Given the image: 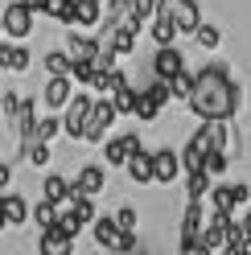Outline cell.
Instances as JSON below:
<instances>
[{
    "label": "cell",
    "mask_w": 251,
    "mask_h": 255,
    "mask_svg": "<svg viewBox=\"0 0 251 255\" xmlns=\"http://www.w3.org/2000/svg\"><path fill=\"white\" fill-rule=\"evenodd\" d=\"M185 107L194 111L198 120H227L235 111V83L227 66H206L194 74V91L190 99H185Z\"/></svg>",
    "instance_id": "obj_1"
},
{
    "label": "cell",
    "mask_w": 251,
    "mask_h": 255,
    "mask_svg": "<svg viewBox=\"0 0 251 255\" xmlns=\"http://www.w3.org/2000/svg\"><path fill=\"white\" fill-rule=\"evenodd\" d=\"M156 12L173 21L177 33H194V29L202 25V12H198L194 0H156Z\"/></svg>",
    "instance_id": "obj_2"
},
{
    "label": "cell",
    "mask_w": 251,
    "mask_h": 255,
    "mask_svg": "<svg viewBox=\"0 0 251 255\" xmlns=\"http://www.w3.org/2000/svg\"><path fill=\"white\" fill-rule=\"evenodd\" d=\"M91 95H74V99L66 103V120H62V132H66L70 140H83L87 136V120H91Z\"/></svg>",
    "instance_id": "obj_3"
},
{
    "label": "cell",
    "mask_w": 251,
    "mask_h": 255,
    "mask_svg": "<svg viewBox=\"0 0 251 255\" xmlns=\"http://www.w3.org/2000/svg\"><path fill=\"white\" fill-rule=\"evenodd\" d=\"M0 25H4L8 37H29L33 33V8H29L25 0H12V4H4V12H0Z\"/></svg>",
    "instance_id": "obj_4"
},
{
    "label": "cell",
    "mask_w": 251,
    "mask_h": 255,
    "mask_svg": "<svg viewBox=\"0 0 251 255\" xmlns=\"http://www.w3.org/2000/svg\"><path fill=\"white\" fill-rule=\"evenodd\" d=\"M116 124V107H112V99H95L91 103V120H87V136L83 140H91V144H103L107 140V128Z\"/></svg>",
    "instance_id": "obj_5"
},
{
    "label": "cell",
    "mask_w": 251,
    "mask_h": 255,
    "mask_svg": "<svg viewBox=\"0 0 251 255\" xmlns=\"http://www.w3.org/2000/svg\"><path fill=\"white\" fill-rule=\"evenodd\" d=\"M103 185H107L103 165H83L78 177L70 181V198H95V194H103Z\"/></svg>",
    "instance_id": "obj_6"
},
{
    "label": "cell",
    "mask_w": 251,
    "mask_h": 255,
    "mask_svg": "<svg viewBox=\"0 0 251 255\" xmlns=\"http://www.w3.org/2000/svg\"><path fill=\"white\" fill-rule=\"evenodd\" d=\"M132 152H140V136L136 132H124V136H112L103 144V156H107V165H116V169H124L128 165V156Z\"/></svg>",
    "instance_id": "obj_7"
},
{
    "label": "cell",
    "mask_w": 251,
    "mask_h": 255,
    "mask_svg": "<svg viewBox=\"0 0 251 255\" xmlns=\"http://www.w3.org/2000/svg\"><path fill=\"white\" fill-rule=\"evenodd\" d=\"M177 70H185V54L177 45H156V58H152V78H173Z\"/></svg>",
    "instance_id": "obj_8"
},
{
    "label": "cell",
    "mask_w": 251,
    "mask_h": 255,
    "mask_svg": "<svg viewBox=\"0 0 251 255\" xmlns=\"http://www.w3.org/2000/svg\"><path fill=\"white\" fill-rule=\"evenodd\" d=\"M177 173H181V156L173 148H156L152 152V181L169 185V181H177Z\"/></svg>",
    "instance_id": "obj_9"
},
{
    "label": "cell",
    "mask_w": 251,
    "mask_h": 255,
    "mask_svg": "<svg viewBox=\"0 0 251 255\" xmlns=\"http://www.w3.org/2000/svg\"><path fill=\"white\" fill-rule=\"evenodd\" d=\"M41 99H45V107H50V111L66 107V103H70V74H50V83H45V91H41Z\"/></svg>",
    "instance_id": "obj_10"
},
{
    "label": "cell",
    "mask_w": 251,
    "mask_h": 255,
    "mask_svg": "<svg viewBox=\"0 0 251 255\" xmlns=\"http://www.w3.org/2000/svg\"><path fill=\"white\" fill-rule=\"evenodd\" d=\"M37 247H41V255H70V251H74V239H70V235H62L58 227H45Z\"/></svg>",
    "instance_id": "obj_11"
},
{
    "label": "cell",
    "mask_w": 251,
    "mask_h": 255,
    "mask_svg": "<svg viewBox=\"0 0 251 255\" xmlns=\"http://www.w3.org/2000/svg\"><path fill=\"white\" fill-rule=\"evenodd\" d=\"M124 169H128V177H132L136 185H148V181H152V152H144V148L132 152Z\"/></svg>",
    "instance_id": "obj_12"
},
{
    "label": "cell",
    "mask_w": 251,
    "mask_h": 255,
    "mask_svg": "<svg viewBox=\"0 0 251 255\" xmlns=\"http://www.w3.org/2000/svg\"><path fill=\"white\" fill-rule=\"evenodd\" d=\"M66 54H70L74 62H91V58L99 54V41L87 37V33H70V37H66Z\"/></svg>",
    "instance_id": "obj_13"
},
{
    "label": "cell",
    "mask_w": 251,
    "mask_h": 255,
    "mask_svg": "<svg viewBox=\"0 0 251 255\" xmlns=\"http://www.w3.org/2000/svg\"><path fill=\"white\" fill-rule=\"evenodd\" d=\"M91 231H95V243H99V247H107V251H112L124 227L116 222V214H112V218H99V214H95V227H91Z\"/></svg>",
    "instance_id": "obj_14"
},
{
    "label": "cell",
    "mask_w": 251,
    "mask_h": 255,
    "mask_svg": "<svg viewBox=\"0 0 251 255\" xmlns=\"http://www.w3.org/2000/svg\"><path fill=\"white\" fill-rule=\"evenodd\" d=\"M0 70H29V50L25 45H0Z\"/></svg>",
    "instance_id": "obj_15"
},
{
    "label": "cell",
    "mask_w": 251,
    "mask_h": 255,
    "mask_svg": "<svg viewBox=\"0 0 251 255\" xmlns=\"http://www.w3.org/2000/svg\"><path fill=\"white\" fill-rule=\"evenodd\" d=\"M148 33H152V41H156V45H173L177 25L169 21V17H161V12H152V17H148Z\"/></svg>",
    "instance_id": "obj_16"
},
{
    "label": "cell",
    "mask_w": 251,
    "mask_h": 255,
    "mask_svg": "<svg viewBox=\"0 0 251 255\" xmlns=\"http://www.w3.org/2000/svg\"><path fill=\"white\" fill-rule=\"evenodd\" d=\"M227 247V227L206 222V231H198V251H223Z\"/></svg>",
    "instance_id": "obj_17"
},
{
    "label": "cell",
    "mask_w": 251,
    "mask_h": 255,
    "mask_svg": "<svg viewBox=\"0 0 251 255\" xmlns=\"http://www.w3.org/2000/svg\"><path fill=\"white\" fill-rule=\"evenodd\" d=\"M103 21V0H74V25H99Z\"/></svg>",
    "instance_id": "obj_18"
},
{
    "label": "cell",
    "mask_w": 251,
    "mask_h": 255,
    "mask_svg": "<svg viewBox=\"0 0 251 255\" xmlns=\"http://www.w3.org/2000/svg\"><path fill=\"white\" fill-rule=\"evenodd\" d=\"M4 214H8V227H21L29 218V202L21 194H4Z\"/></svg>",
    "instance_id": "obj_19"
},
{
    "label": "cell",
    "mask_w": 251,
    "mask_h": 255,
    "mask_svg": "<svg viewBox=\"0 0 251 255\" xmlns=\"http://www.w3.org/2000/svg\"><path fill=\"white\" fill-rule=\"evenodd\" d=\"M132 111H136L144 124H152L156 116H161V103L152 99V91H136V107H132Z\"/></svg>",
    "instance_id": "obj_20"
},
{
    "label": "cell",
    "mask_w": 251,
    "mask_h": 255,
    "mask_svg": "<svg viewBox=\"0 0 251 255\" xmlns=\"http://www.w3.org/2000/svg\"><path fill=\"white\" fill-rule=\"evenodd\" d=\"M29 214H33V222H37L41 231H45V227H58V202H54V198L37 202V206H33V210H29Z\"/></svg>",
    "instance_id": "obj_21"
},
{
    "label": "cell",
    "mask_w": 251,
    "mask_h": 255,
    "mask_svg": "<svg viewBox=\"0 0 251 255\" xmlns=\"http://www.w3.org/2000/svg\"><path fill=\"white\" fill-rule=\"evenodd\" d=\"M83 227H91V222H87L83 214H78L74 206H70V210H58V231H62V235H70V239H74Z\"/></svg>",
    "instance_id": "obj_22"
},
{
    "label": "cell",
    "mask_w": 251,
    "mask_h": 255,
    "mask_svg": "<svg viewBox=\"0 0 251 255\" xmlns=\"http://www.w3.org/2000/svg\"><path fill=\"white\" fill-rule=\"evenodd\" d=\"M41 12L45 17H58L62 25H74V0H45Z\"/></svg>",
    "instance_id": "obj_23"
},
{
    "label": "cell",
    "mask_w": 251,
    "mask_h": 255,
    "mask_svg": "<svg viewBox=\"0 0 251 255\" xmlns=\"http://www.w3.org/2000/svg\"><path fill=\"white\" fill-rule=\"evenodd\" d=\"M190 91H194V74L190 70H177L173 78H169V99H190Z\"/></svg>",
    "instance_id": "obj_24"
},
{
    "label": "cell",
    "mask_w": 251,
    "mask_h": 255,
    "mask_svg": "<svg viewBox=\"0 0 251 255\" xmlns=\"http://www.w3.org/2000/svg\"><path fill=\"white\" fill-rule=\"evenodd\" d=\"M41 189H45V198H54L58 206H62V202H70V181H66V177H58V173H50Z\"/></svg>",
    "instance_id": "obj_25"
},
{
    "label": "cell",
    "mask_w": 251,
    "mask_h": 255,
    "mask_svg": "<svg viewBox=\"0 0 251 255\" xmlns=\"http://www.w3.org/2000/svg\"><path fill=\"white\" fill-rule=\"evenodd\" d=\"M112 107H116V116H128V111L136 107V91H132L128 83H120V87L112 91Z\"/></svg>",
    "instance_id": "obj_26"
},
{
    "label": "cell",
    "mask_w": 251,
    "mask_h": 255,
    "mask_svg": "<svg viewBox=\"0 0 251 255\" xmlns=\"http://www.w3.org/2000/svg\"><path fill=\"white\" fill-rule=\"evenodd\" d=\"M202 173H206L210 181H214V177H223V173H227V152H223V148H210V152H206V161H202Z\"/></svg>",
    "instance_id": "obj_27"
},
{
    "label": "cell",
    "mask_w": 251,
    "mask_h": 255,
    "mask_svg": "<svg viewBox=\"0 0 251 255\" xmlns=\"http://www.w3.org/2000/svg\"><path fill=\"white\" fill-rule=\"evenodd\" d=\"M185 189H190V202H202V198L210 194V177H206L202 169H194V173H190V181H185Z\"/></svg>",
    "instance_id": "obj_28"
},
{
    "label": "cell",
    "mask_w": 251,
    "mask_h": 255,
    "mask_svg": "<svg viewBox=\"0 0 251 255\" xmlns=\"http://www.w3.org/2000/svg\"><path fill=\"white\" fill-rule=\"evenodd\" d=\"M58 128H62V120H58V111H54V116L37 120V128H33V136H29V140H45V144H50V140L58 136Z\"/></svg>",
    "instance_id": "obj_29"
},
{
    "label": "cell",
    "mask_w": 251,
    "mask_h": 255,
    "mask_svg": "<svg viewBox=\"0 0 251 255\" xmlns=\"http://www.w3.org/2000/svg\"><path fill=\"white\" fill-rule=\"evenodd\" d=\"M194 37H198L202 50H214V45L223 41V29H218V25H198V29H194Z\"/></svg>",
    "instance_id": "obj_30"
},
{
    "label": "cell",
    "mask_w": 251,
    "mask_h": 255,
    "mask_svg": "<svg viewBox=\"0 0 251 255\" xmlns=\"http://www.w3.org/2000/svg\"><path fill=\"white\" fill-rule=\"evenodd\" d=\"M70 54L66 50H54V54H45V70H50V74H70Z\"/></svg>",
    "instance_id": "obj_31"
},
{
    "label": "cell",
    "mask_w": 251,
    "mask_h": 255,
    "mask_svg": "<svg viewBox=\"0 0 251 255\" xmlns=\"http://www.w3.org/2000/svg\"><path fill=\"white\" fill-rule=\"evenodd\" d=\"M95 66H91V62H70V78L74 83H83V87H95Z\"/></svg>",
    "instance_id": "obj_32"
},
{
    "label": "cell",
    "mask_w": 251,
    "mask_h": 255,
    "mask_svg": "<svg viewBox=\"0 0 251 255\" xmlns=\"http://www.w3.org/2000/svg\"><path fill=\"white\" fill-rule=\"evenodd\" d=\"M210 206H214V210H235L231 185H218V189H210Z\"/></svg>",
    "instance_id": "obj_33"
},
{
    "label": "cell",
    "mask_w": 251,
    "mask_h": 255,
    "mask_svg": "<svg viewBox=\"0 0 251 255\" xmlns=\"http://www.w3.org/2000/svg\"><path fill=\"white\" fill-rule=\"evenodd\" d=\"M132 12H136L140 21H148L152 12H156V0H132Z\"/></svg>",
    "instance_id": "obj_34"
},
{
    "label": "cell",
    "mask_w": 251,
    "mask_h": 255,
    "mask_svg": "<svg viewBox=\"0 0 251 255\" xmlns=\"http://www.w3.org/2000/svg\"><path fill=\"white\" fill-rule=\"evenodd\" d=\"M116 222H120L124 231H132V227H136V210H132V206H120V210H116Z\"/></svg>",
    "instance_id": "obj_35"
},
{
    "label": "cell",
    "mask_w": 251,
    "mask_h": 255,
    "mask_svg": "<svg viewBox=\"0 0 251 255\" xmlns=\"http://www.w3.org/2000/svg\"><path fill=\"white\" fill-rule=\"evenodd\" d=\"M112 251H120V255H124V251H136V235H132V231H120V239H116Z\"/></svg>",
    "instance_id": "obj_36"
},
{
    "label": "cell",
    "mask_w": 251,
    "mask_h": 255,
    "mask_svg": "<svg viewBox=\"0 0 251 255\" xmlns=\"http://www.w3.org/2000/svg\"><path fill=\"white\" fill-rule=\"evenodd\" d=\"M231 198H235V206H243V202L251 198V189H247V185H231Z\"/></svg>",
    "instance_id": "obj_37"
},
{
    "label": "cell",
    "mask_w": 251,
    "mask_h": 255,
    "mask_svg": "<svg viewBox=\"0 0 251 255\" xmlns=\"http://www.w3.org/2000/svg\"><path fill=\"white\" fill-rule=\"evenodd\" d=\"M8 227V214H4V189H0V231Z\"/></svg>",
    "instance_id": "obj_38"
},
{
    "label": "cell",
    "mask_w": 251,
    "mask_h": 255,
    "mask_svg": "<svg viewBox=\"0 0 251 255\" xmlns=\"http://www.w3.org/2000/svg\"><path fill=\"white\" fill-rule=\"evenodd\" d=\"M0 189H8V165L0 161Z\"/></svg>",
    "instance_id": "obj_39"
},
{
    "label": "cell",
    "mask_w": 251,
    "mask_h": 255,
    "mask_svg": "<svg viewBox=\"0 0 251 255\" xmlns=\"http://www.w3.org/2000/svg\"><path fill=\"white\" fill-rule=\"evenodd\" d=\"M25 4H29V8H33V12H41V4H45V0H25Z\"/></svg>",
    "instance_id": "obj_40"
}]
</instances>
